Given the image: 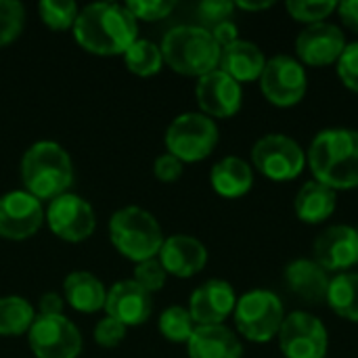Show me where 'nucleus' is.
<instances>
[{"label": "nucleus", "instance_id": "nucleus-27", "mask_svg": "<svg viewBox=\"0 0 358 358\" xmlns=\"http://www.w3.org/2000/svg\"><path fill=\"white\" fill-rule=\"evenodd\" d=\"M34 319H36V310L25 298L21 296L0 298V336L2 338L27 336Z\"/></svg>", "mask_w": 358, "mask_h": 358}, {"label": "nucleus", "instance_id": "nucleus-35", "mask_svg": "<svg viewBox=\"0 0 358 358\" xmlns=\"http://www.w3.org/2000/svg\"><path fill=\"white\" fill-rule=\"evenodd\" d=\"M336 69H338V78L342 80V84L348 90L358 92V42L346 44L344 52L340 55L336 63Z\"/></svg>", "mask_w": 358, "mask_h": 358}, {"label": "nucleus", "instance_id": "nucleus-26", "mask_svg": "<svg viewBox=\"0 0 358 358\" xmlns=\"http://www.w3.org/2000/svg\"><path fill=\"white\" fill-rule=\"evenodd\" d=\"M327 304L338 317L358 323V273H342L331 279Z\"/></svg>", "mask_w": 358, "mask_h": 358}, {"label": "nucleus", "instance_id": "nucleus-33", "mask_svg": "<svg viewBox=\"0 0 358 358\" xmlns=\"http://www.w3.org/2000/svg\"><path fill=\"white\" fill-rule=\"evenodd\" d=\"M136 21H159L166 19L176 2L174 0H128L124 4Z\"/></svg>", "mask_w": 358, "mask_h": 358}, {"label": "nucleus", "instance_id": "nucleus-14", "mask_svg": "<svg viewBox=\"0 0 358 358\" xmlns=\"http://www.w3.org/2000/svg\"><path fill=\"white\" fill-rule=\"evenodd\" d=\"M195 99L203 115L229 120L239 113L243 105V90L241 84L235 82L220 69H214L197 80Z\"/></svg>", "mask_w": 358, "mask_h": 358}, {"label": "nucleus", "instance_id": "nucleus-2", "mask_svg": "<svg viewBox=\"0 0 358 358\" xmlns=\"http://www.w3.org/2000/svg\"><path fill=\"white\" fill-rule=\"evenodd\" d=\"M306 166H310L313 180L336 193L358 189V130H321L306 151Z\"/></svg>", "mask_w": 358, "mask_h": 358}, {"label": "nucleus", "instance_id": "nucleus-24", "mask_svg": "<svg viewBox=\"0 0 358 358\" xmlns=\"http://www.w3.org/2000/svg\"><path fill=\"white\" fill-rule=\"evenodd\" d=\"M210 185L220 197L239 199L254 187V168L245 159L229 155L214 164L210 172Z\"/></svg>", "mask_w": 358, "mask_h": 358}, {"label": "nucleus", "instance_id": "nucleus-6", "mask_svg": "<svg viewBox=\"0 0 358 358\" xmlns=\"http://www.w3.org/2000/svg\"><path fill=\"white\" fill-rule=\"evenodd\" d=\"M233 317L237 331L245 340L266 344L279 336L285 321V308L277 294L268 289H252L237 298Z\"/></svg>", "mask_w": 358, "mask_h": 358}, {"label": "nucleus", "instance_id": "nucleus-42", "mask_svg": "<svg viewBox=\"0 0 358 358\" xmlns=\"http://www.w3.org/2000/svg\"><path fill=\"white\" fill-rule=\"evenodd\" d=\"M275 2H271V0H264V2H235V8H241V10H248V13H258V10H266V8H271Z\"/></svg>", "mask_w": 358, "mask_h": 358}, {"label": "nucleus", "instance_id": "nucleus-4", "mask_svg": "<svg viewBox=\"0 0 358 358\" xmlns=\"http://www.w3.org/2000/svg\"><path fill=\"white\" fill-rule=\"evenodd\" d=\"M164 63L176 73L201 78L218 69L222 48L203 25H176L168 29L159 44Z\"/></svg>", "mask_w": 358, "mask_h": 358}, {"label": "nucleus", "instance_id": "nucleus-31", "mask_svg": "<svg viewBox=\"0 0 358 358\" xmlns=\"http://www.w3.org/2000/svg\"><path fill=\"white\" fill-rule=\"evenodd\" d=\"M285 8L292 19L306 23V25H315V23L327 21V17L336 13L338 2L336 0H289Z\"/></svg>", "mask_w": 358, "mask_h": 358}, {"label": "nucleus", "instance_id": "nucleus-16", "mask_svg": "<svg viewBox=\"0 0 358 358\" xmlns=\"http://www.w3.org/2000/svg\"><path fill=\"white\" fill-rule=\"evenodd\" d=\"M237 296L229 281L210 279L199 285L189 298V313L197 327L224 325V321L235 313Z\"/></svg>", "mask_w": 358, "mask_h": 358}, {"label": "nucleus", "instance_id": "nucleus-17", "mask_svg": "<svg viewBox=\"0 0 358 358\" xmlns=\"http://www.w3.org/2000/svg\"><path fill=\"white\" fill-rule=\"evenodd\" d=\"M327 273H348L358 264V233L355 227L334 224L315 241V258Z\"/></svg>", "mask_w": 358, "mask_h": 358}, {"label": "nucleus", "instance_id": "nucleus-20", "mask_svg": "<svg viewBox=\"0 0 358 358\" xmlns=\"http://www.w3.org/2000/svg\"><path fill=\"white\" fill-rule=\"evenodd\" d=\"M331 277L329 273L308 258H298L287 264L285 268V285L287 289L308 304H323L327 302Z\"/></svg>", "mask_w": 358, "mask_h": 358}, {"label": "nucleus", "instance_id": "nucleus-15", "mask_svg": "<svg viewBox=\"0 0 358 358\" xmlns=\"http://www.w3.org/2000/svg\"><path fill=\"white\" fill-rule=\"evenodd\" d=\"M346 36L344 31L329 23H315L306 25L298 38H296V55L298 61L306 67H325L331 63H338L340 55L346 48Z\"/></svg>", "mask_w": 358, "mask_h": 358}, {"label": "nucleus", "instance_id": "nucleus-11", "mask_svg": "<svg viewBox=\"0 0 358 358\" xmlns=\"http://www.w3.org/2000/svg\"><path fill=\"white\" fill-rule=\"evenodd\" d=\"M277 338L285 358H325L329 348L327 327L321 319L304 310L285 315Z\"/></svg>", "mask_w": 358, "mask_h": 358}, {"label": "nucleus", "instance_id": "nucleus-5", "mask_svg": "<svg viewBox=\"0 0 358 358\" xmlns=\"http://www.w3.org/2000/svg\"><path fill=\"white\" fill-rule=\"evenodd\" d=\"M111 245L134 264L157 258L166 237L157 218L136 206H126L109 218Z\"/></svg>", "mask_w": 358, "mask_h": 358}, {"label": "nucleus", "instance_id": "nucleus-12", "mask_svg": "<svg viewBox=\"0 0 358 358\" xmlns=\"http://www.w3.org/2000/svg\"><path fill=\"white\" fill-rule=\"evenodd\" d=\"M44 222L48 224L55 237L67 243L86 241L96 229V216L92 206L76 193H65L52 199L46 208Z\"/></svg>", "mask_w": 358, "mask_h": 358}, {"label": "nucleus", "instance_id": "nucleus-29", "mask_svg": "<svg viewBox=\"0 0 358 358\" xmlns=\"http://www.w3.org/2000/svg\"><path fill=\"white\" fill-rule=\"evenodd\" d=\"M159 334L174 344H187L189 338L195 331V323L191 319L189 308L185 306H168L162 315H159Z\"/></svg>", "mask_w": 358, "mask_h": 358}, {"label": "nucleus", "instance_id": "nucleus-36", "mask_svg": "<svg viewBox=\"0 0 358 358\" xmlns=\"http://www.w3.org/2000/svg\"><path fill=\"white\" fill-rule=\"evenodd\" d=\"M126 331L128 327L122 325L120 321L111 319V317H103L96 325H94V342L103 348H115L126 340Z\"/></svg>", "mask_w": 358, "mask_h": 358}, {"label": "nucleus", "instance_id": "nucleus-25", "mask_svg": "<svg viewBox=\"0 0 358 358\" xmlns=\"http://www.w3.org/2000/svg\"><path fill=\"white\" fill-rule=\"evenodd\" d=\"M338 206V193L317 180H308L302 185L294 199L296 216L306 224H321L334 216Z\"/></svg>", "mask_w": 358, "mask_h": 358}, {"label": "nucleus", "instance_id": "nucleus-23", "mask_svg": "<svg viewBox=\"0 0 358 358\" xmlns=\"http://www.w3.org/2000/svg\"><path fill=\"white\" fill-rule=\"evenodd\" d=\"M63 298L65 302L84 315H94L105 310L107 289L99 277L88 271H73L63 281Z\"/></svg>", "mask_w": 358, "mask_h": 358}, {"label": "nucleus", "instance_id": "nucleus-30", "mask_svg": "<svg viewBox=\"0 0 358 358\" xmlns=\"http://www.w3.org/2000/svg\"><path fill=\"white\" fill-rule=\"evenodd\" d=\"M38 13L46 27L55 31H65L73 29L80 6L73 0H42L38 4Z\"/></svg>", "mask_w": 358, "mask_h": 358}, {"label": "nucleus", "instance_id": "nucleus-34", "mask_svg": "<svg viewBox=\"0 0 358 358\" xmlns=\"http://www.w3.org/2000/svg\"><path fill=\"white\" fill-rule=\"evenodd\" d=\"M145 292L149 294H155L159 292L164 285H166V279H168V273L164 271L162 262L157 258H151V260H145V262H138L134 266V277H132Z\"/></svg>", "mask_w": 358, "mask_h": 358}, {"label": "nucleus", "instance_id": "nucleus-8", "mask_svg": "<svg viewBox=\"0 0 358 358\" xmlns=\"http://www.w3.org/2000/svg\"><path fill=\"white\" fill-rule=\"evenodd\" d=\"M254 168L275 182L298 178L306 168V151L287 134H266L252 147Z\"/></svg>", "mask_w": 358, "mask_h": 358}, {"label": "nucleus", "instance_id": "nucleus-43", "mask_svg": "<svg viewBox=\"0 0 358 358\" xmlns=\"http://www.w3.org/2000/svg\"><path fill=\"white\" fill-rule=\"evenodd\" d=\"M357 233H358V229H357Z\"/></svg>", "mask_w": 358, "mask_h": 358}, {"label": "nucleus", "instance_id": "nucleus-1", "mask_svg": "<svg viewBox=\"0 0 358 358\" xmlns=\"http://www.w3.org/2000/svg\"><path fill=\"white\" fill-rule=\"evenodd\" d=\"M73 38L90 55L124 57V52L138 40V21L124 4L92 2L80 8Z\"/></svg>", "mask_w": 358, "mask_h": 358}, {"label": "nucleus", "instance_id": "nucleus-28", "mask_svg": "<svg viewBox=\"0 0 358 358\" xmlns=\"http://www.w3.org/2000/svg\"><path fill=\"white\" fill-rule=\"evenodd\" d=\"M124 63L130 73L141 76V78H151V76L159 73V69L164 67V57H162V50L157 44H153L151 40L138 38L124 52Z\"/></svg>", "mask_w": 358, "mask_h": 358}, {"label": "nucleus", "instance_id": "nucleus-41", "mask_svg": "<svg viewBox=\"0 0 358 358\" xmlns=\"http://www.w3.org/2000/svg\"><path fill=\"white\" fill-rule=\"evenodd\" d=\"M336 13H338L340 21L344 23V27H348L350 31H357L358 34V0L338 2Z\"/></svg>", "mask_w": 358, "mask_h": 358}, {"label": "nucleus", "instance_id": "nucleus-32", "mask_svg": "<svg viewBox=\"0 0 358 358\" xmlns=\"http://www.w3.org/2000/svg\"><path fill=\"white\" fill-rule=\"evenodd\" d=\"M25 25V8L17 0H0V48L15 42Z\"/></svg>", "mask_w": 358, "mask_h": 358}, {"label": "nucleus", "instance_id": "nucleus-9", "mask_svg": "<svg viewBox=\"0 0 358 358\" xmlns=\"http://www.w3.org/2000/svg\"><path fill=\"white\" fill-rule=\"evenodd\" d=\"M260 90L271 105L283 109L294 107L308 90L306 67L289 55L271 57L266 59V67L260 76Z\"/></svg>", "mask_w": 358, "mask_h": 358}, {"label": "nucleus", "instance_id": "nucleus-37", "mask_svg": "<svg viewBox=\"0 0 358 358\" xmlns=\"http://www.w3.org/2000/svg\"><path fill=\"white\" fill-rule=\"evenodd\" d=\"M233 10H235V2H229V0H203L197 6L199 19L206 25H210L208 29H212L214 25L222 21H229L233 17Z\"/></svg>", "mask_w": 358, "mask_h": 358}, {"label": "nucleus", "instance_id": "nucleus-22", "mask_svg": "<svg viewBox=\"0 0 358 358\" xmlns=\"http://www.w3.org/2000/svg\"><path fill=\"white\" fill-rule=\"evenodd\" d=\"M266 67V57L262 48L250 40H237L222 48L218 69L231 76L235 82H256Z\"/></svg>", "mask_w": 358, "mask_h": 358}, {"label": "nucleus", "instance_id": "nucleus-7", "mask_svg": "<svg viewBox=\"0 0 358 358\" xmlns=\"http://www.w3.org/2000/svg\"><path fill=\"white\" fill-rule=\"evenodd\" d=\"M218 126L201 111H187L176 115L164 136L168 153L182 164H195L212 155L218 145Z\"/></svg>", "mask_w": 358, "mask_h": 358}, {"label": "nucleus", "instance_id": "nucleus-39", "mask_svg": "<svg viewBox=\"0 0 358 358\" xmlns=\"http://www.w3.org/2000/svg\"><path fill=\"white\" fill-rule=\"evenodd\" d=\"M63 308H65V298L50 292V294H44L40 300H38V315L40 317H61L63 315Z\"/></svg>", "mask_w": 358, "mask_h": 358}, {"label": "nucleus", "instance_id": "nucleus-19", "mask_svg": "<svg viewBox=\"0 0 358 358\" xmlns=\"http://www.w3.org/2000/svg\"><path fill=\"white\" fill-rule=\"evenodd\" d=\"M157 260L162 262L168 275L178 279H189L206 268L208 250L199 239L191 235H172L166 237L157 254Z\"/></svg>", "mask_w": 358, "mask_h": 358}, {"label": "nucleus", "instance_id": "nucleus-18", "mask_svg": "<svg viewBox=\"0 0 358 358\" xmlns=\"http://www.w3.org/2000/svg\"><path fill=\"white\" fill-rule=\"evenodd\" d=\"M153 313L151 294L145 292L134 279H124L107 289L105 315L126 327H136L149 321Z\"/></svg>", "mask_w": 358, "mask_h": 358}, {"label": "nucleus", "instance_id": "nucleus-10", "mask_svg": "<svg viewBox=\"0 0 358 358\" xmlns=\"http://www.w3.org/2000/svg\"><path fill=\"white\" fill-rule=\"evenodd\" d=\"M27 344L36 358H78L82 352V334L65 315H36L27 331Z\"/></svg>", "mask_w": 358, "mask_h": 358}, {"label": "nucleus", "instance_id": "nucleus-13", "mask_svg": "<svg viewBox=\"0 0 358 358\" xmlns=\"http://www.w3.org/2000/svg\"><path fill=\"white\" fill-rule=\"evenodd\" d=\"M44 216L42 201L25 189L0 195V239L23 241L34 237L44 224Z\"/></svg>", "mask_w": 358, "mask_h": 358}, {"label": "nucleus", "instance_id": "nucleus-21", "mask_svg": "<svg viewBox=\"0 0 358 358\" xmlns=\"http://www.w3.org/2000/svg\"><path fill=\"white\" fill-rule=\"evenodd\" d=\"M189 358H243V344L239 336L227 325L195 327L187 342Z\"/></svg>", "mask_w": 358, "mask_h": 358}, {"label": "nucleus", "instance_id": "nucleus-40", "mask_svg": "<svg viewBox=\"0 0 358 358\" xmlns=\"http://www.w3.org/2000/svg\"><path fill=\"white\" fill-rule=\"evenodd\" d=\"M210 34H212V38L216 40V44L220 46V48H224V46H229V44H233V42H237L239 40V29H237V25L229 19V21H222V23H218V25H214L212 29H210Z\"/></svg>", "mask_w": 358, "mask_h": 358}, {"label": "nucleus", "instance_id": "nucleus-38", "mask_svg": "<svg viewBox=\"0 0 358 358\" xmlns=\"http://www.w3.org/2000/svg\"><path fill=\"white\" fill-rule=\"evenodd\" d=\"M182 172H185V164L168 151L159 155L153 164V174L162 182H176L182 176Z\"/></svg>", "mask_w": 358, "mask_h": 358}, {"label": "nucleus", "instance_id": "nucleus-3", "mask_svg": "<svg viewBox=\"0 0 358 358\" xmlns=\"http://www.w3.org/2000/svg\"><path fill=\"white\" fill-rule=\"evenodd\" d=\"M21 180L27 193L50 203L73 185L71 155L55 141H38L21 157Z\"/></svg>", "mask_w": 358, "mask_h": 358}]
</instances>
